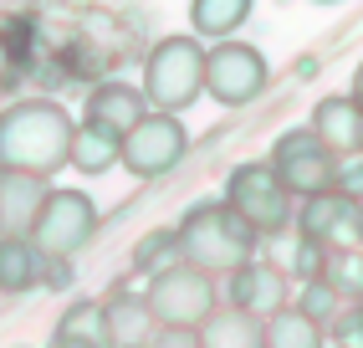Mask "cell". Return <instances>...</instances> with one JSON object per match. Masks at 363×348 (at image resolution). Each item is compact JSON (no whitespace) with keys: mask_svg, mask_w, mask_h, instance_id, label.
<instances>
[{"mask_svg":"<svg viewBox=\"0 0 363 348\" xmlns=\"http://www.w3.org/2000/svg\"><path fill=\"white\" fill-rule=\"evenodd\" d=\"M41 251L31 246V236L21 231H0V292H26L41 282Z\"/></svg>","mask_w":363,"mask_h":348,"instance_id":"obj_18","label":"cell"},{"mask_svg":"<svg viewBox=\"0 0 363 348\" xmlns=\"http://www.w3.org/2000/svg\"><path fill=\"white\" fill-rule=\"evenodd\" d=\"M333 190H343V195H353V200H363V164L337 159V180H333Z\"/></svg>","mask_w":363,"mask_h":348,"instance_id":"obj_28","label":"cell"},{"mask_svg":"<svg viewBox=\"0 0 363 348\" xmlns=\"http://www.w3.org/2000/svg\"><path fill=\"white\" fill-rule=\"evenodd\" d=\"M323 277L333 282V292L343 297V303H363V251H358V246H343V251H333Z\"/></svg>","mask_w":363,"mask_h":348,"instance_id":"obj_21","label":"cell"},{"mask_svg":"<svg viewBox=\"0 0 363 348\" xmlns=\"http://www.w3.org/2000/svg\"><path fill=\"white\" fill-rule=\"evenodd\" d=\"M72 113L52 97H26L0 113V169H21V174H41L52 180L57 169H67V148H72Z\"/></svg>","mask_w":363,"mask_h":348,"instance_id":"obj_1","label":"cell"},{"mask_svg":"<svg viewBox=\"0 0 363 348\" xmlns=\"http://www.w3.org/2000/svg\"><path fill=\"white\" fill-rule=\"evenodd\" d=\"M333 343H343V348H363V303H343L333 312Z\"/></svg>","mask_w":363,"mask_h":348,"instance_id":"obj_25","label":"cell"},{"mask_svg":"<svg viewBox=\"0 0 363 348\" xmlns=\"http://www.w3.org/2000/svg\"><path fill=\"white\" fill-rule=\"evenodd\" d=\"M205 92L220 108H246L266 92V57L246 41L220 36V46L205 52Z\"/></svg>","mask_w":363,"mask_h":348,"instance_id":"obj_8","label":"cell"},{"mask_svg":"<svg viewBox=\"0 0 363 348\" xmlns=\"http://www.w3.org/2000/svg\"><path fill=\"white\" fill-rule=\"evenodd\" d=\"M52 348H103V343H92V338H67V333H57V338H52Z\"/></svg>","mask_w":363,"mask_h":348,"instance_id":"obj_29","label":"cell"},{"mask_svg":"<svg viewBox=\"0 0 363 348\" xmlns=\"http://www.w3.org/2000/svg\"><path fill=\"white\" fill-rule=\"evenodd\" d=\"M225 205L246 220L256 236H281V231H292V215H297L292 190L277 180L272 164H240V169H230V180H225Z\"/></svg>","mask_w":363,"mask_h":348,"instance_id":"obj_5","label":"cell"},{"mask_svg":"<svg viewBox=\"0 0 363 348\" xmlns=\"http://www.w3.org/2000/svg\"><path fill=\"white\" fill-rule=\"evenodd\" d=\"M205 92V46L195 36H164L143 62V97L149 108L184 113Z\"/></svg>","mask_w":363,"mask_h":348,"instance_id":"obj_3","label":"cell"},{"mask_svg":"<svg viewBox=\"0 0 363 348\" xmlns=\"http://www.w3.org/2000/svg\"><path fill=\"white\" fill-rule=\"evenodd\" d=\"M261 333H266V348H323L328 343V328L312 322L302 308H277L272 317H261Z\"/></svg>","mask_w":363,"mask_h":348,"instance_id":"obj_19","label":"cell"},{"mask_svg":"<svg viewBox=\"0 0 363 348\" xmlns=\"http://www.w3.org/2000/svg\"><path fill=\"white\" fill-rule=\"evenodd\" d=\"M323 6H333V0H323Z\"/></svg>","mask_w":363,"mask_h":348,"instance_id":"obj_32","label":"cell"},{"mask_svg":"<svg viewBox=\"0 0 363 348\" xmlns=\"http://www.w3.org/2000/svg\"><path fill=\"white\" fill-rule=\"evenodd\" d=\"M67 164L82 169V174H108V169L118 164V134L103 129V123H92V118H82L77 129H72Z\"/></svg>","mask_w":363,"mask_h":348,"instance_id":"obj_17","label":"cell"},{"mask_svg":"<svg viewBox=\"0 0 363 348\" xmlns=\"http://www.w3.org/2000/svg\"><path fill=\"white\" fill-rule=\"evenodd\" d=\"M189 148V134L179 113H164V108H149L133 129L118 138V164H123L128 174H138V180H159V174H169Z\"/></svg>","mask_w":363,"mask_h":348,"instance_id":"obj_7","label":"cell"},{"mask_svg":"<svg viewBox=\"0 0 363 348\" xmlns=\"http://www.w3.org/2000/svg\"><path fill=\"white\" fill-rule=\"evenodd\" d=\"M169 261H179V241H174V231H149V236L133 246V271H143V277H154V271L169 266Z\"/></svg>","mask_w":363,"mask_h":348,"instance_id":"obj_23","label":"cell"},{"mask_svg":"<svg viewBox=\"0 0 363 348\" xmlns=\"http://www.w3.org/2000/svg\"><path fill=\"white\" fill-rule=\"evenodd\" d=\"M328 256H333L328 246H318V241L302 236V241H297V256H292V271H297L302 282H312V277H323V271H328Z\"/></svg>","mask_w":363,"mask_h":348,"instance_id":"obj_26","label":"cell"},{"mask_svg":"<svg viewBox=\"0 0 363 348\" xmlns=\"http://www.w3.org/2000/svg\"><path fill=\"white\" fill-rule=\"evenodd\" d=\"M103 317H108V348H138V343H149L154 338V312L143 297L123 292V287H113V297L103 303Z\"/></svg>","mask_w":363,"mask_h":348,"instance_id":"obj_14","label":"cell"},{"mask_svg":"<svg viewBox=\"0 0 363 348\" xmlns=\"http://www.w3.org/2000/svg\"><path fill=\"white\" fill-rule=\"evenodd\" d=\"M297 236L328 246V251H343V246H363V200L343 190H323V195H307L292 215Z\"/></svg>","mask_w":363,"mask_h":348,"instance_id":"obj_10","label":"cell"},{"mask_svg":"<svg viewBox=\"0 0 363 348\" xmlns=\"http://www.w3.org/2000/svg\"><path fill=\"white\" fill-rule=\"evenodd\" d=\"M307 129L318 134L337 159H358V154H363V108L353 103L348 92L323 97V103L312 108V123H307Z\"/></svg>","mask_w":363,"mask_h":348,"instance_id":"obj_12","label":"cell"},{"mask_svg":"<svg viewBox=\"0 0 363 348\" xmlns=\"http://www.w3.org/2000/svg\"><path fill=\"white\" fill-rule=\"evenodd\" d=\"M57 333L67 338H92V343H103L108 348V317H103V303L98 297H82V303H72L57 322Z\"/></svg>","mask_w":363,"mask_h":348,"instance_id":"obj_22","label":"cell"},{"mask_svg":"<svg viewBox=\"0 0 363 348\" xmlns=\"http://www.w3.org/2000/svg\"><path fill=\"white\" fill-rule=\"evenodd\" d=\"M149 348H200V333L195 328H154Z\"/></svg>","mask_w":363,"mask_h":348,"instance_id":"obj_27","label":"cell"},{"mask_svg":"<svg viewBox=\"0 0 363 348\" xmlns=\"http://www.w3.org/2000/svg\"><path fill=\"white\" fill-rule=\"evenodd\" d=\"M225 303L251 312V317H272L277 308H286V271L272 261H240L225 271Z\"/></svg>","mask_w":363,"mask_h":348,"instance_id":"obj_11","label":"cell"},{"mask_svg":"<svg viewBox=\"0 0 363 348\" xmlns=\"http://www.w3.org/2000/svg\"><path fill=\"white\" fill-rule=\"evenodd\" d=\"M143 113H149V97H143V87H128V82H103L87 97V118L103 123V129H113L118 138H123Z\"/></svg>","mask_w":363,"mask_h":348,"instance_id":"obj_15","label":"cell"},{"mask_svg":"<svg viewBox=\"0 0 363 348\" xmlns=\"http://www.w3.org/2000/svg\"><path fill=\"white\" fill-rule=\"evenodd\" d=\"M323 348H343V343H323Z\"/></svg>","mask_w":363,"mask_h":348,"instance_id":"obj_31","label":"cell"},{"mask_svg":"<svg viewBox=\"0 0 363 348\" xmlns=\"http://www.w3.org/2000/svg\"><path fill=\"white\" fill-rule=\"evenodd\" d=\"M348 97H353V103L363 108V62L353 67V82H348Z\"/></svg>","mask_w":363,"mask_h":348,"instance_id":"obj_30","label":"cell"},{"mask_svg":"<svg viewBox=\"0 0 363 348\" xmlns=\"http://www.w3.org/2000/svg\"><path fill=\"white\" fill-rule=\"evenodd\" d=\"M256 0H189V26H195V36H235L240 26H246Z\"/></svg>","mask_w":363,"mask_h":348,"instance_id":"obj_20","label":"cell"},{"mask_svg":"<svg viewBox=\"0 0 363 348\" xmlns=\"http://www.w3.org/2000/svg\"><path fill=\"white\" fill-rule=\"evenodd\" d=\"M138 348H149V343H138Z\"/></svg>","mask_w":363,"mask_h":348,"instance_id":"obj_33","label":"cell"},{"mask_svg":"<svg viewBox=\"0 0 363 348\" xmlns=\"http://www.w3.org/2000/svg\"><path fill=\"white\" fill-rule=\"evenodd\" d=\"M292 308H302L312 322H323V328H328L333 312L343 308V297L333 292V282H328V277H312V282H302V292H297V303H292Z\"/></svg>","mask_w":363,"mask_h":348,"instance_id":"obj_24","label":"cell"},{"mask_svg":"<svg viewBox=\"0 0 363 348\" xmlns=\"http://www.w3.org/2000/svg\"><path fill=\"white\" fill-rule=\"evenodd\" d=\"M98 231V205L82 190H46V200L31 220V246L41 251V261H72Z\"/></svg>","mask_w":363,"mask_h":348,"instance_id":"obj_6","label":"cell"},{"mask_svg":"<svg viewBox=\"0 0 363 348\" xmlns=\"http://www.w3.org/2000/svg\"><path fill=\"white\" fill-rule=\"evenodd\" d=\"M272 169L277 180L292 190V200H307V195H323L337 180V154L312 134V129H292L272 143Z\"/></svg>","mask_w":363,"mask_h":348,"instance_id":"obj_9","label":"cell"},{"mask_svg":"<svg viewBox=\"0 0 363 348\" xmlns=\"http://www.w3.org/2000/svg\"><path fill=\"white\" fill-rule=\"evenodd\" d=\"M174 241H179V261L210 271V277H225L230 266L256 256L261 236L225 200H200V205H189L184 220L174 226Z\"/></svg>","mask_w":363,"mask_h":348,"instance_id":"obj_2","label":"cell"},{"mask_svg":"<svg viewBox=\"0 0 363 348\" xmlns=\"http://www.w3.org/2000/svg\"><path fill=\"white\" fill-rule=\"evenodd\" d=\"M154 322L159 328H200V322L220 308V292H215V277L189 261H169L149 277V292H143Z\"/></svg>","mask_w":363,"mask_h":348,"instance_id":"obj_4","label":"cell"},{"mask_svg":"<svg viewBox=\"0 0 363 348\" xmlns=\"http://www.w3.org/2000/svg\"><path fill=\"white\" fill-rule=\"evenodd\" d=\"M46 200V180L41 174H21V169H0V231H31V220Z\"/></svg>","mask_w":363,"mask_h":348,"instance_id":"obj_13","label":"cell"},{"mask_svg":"<svg viewBox=\"0 0 363 348\" xmlns=\"http://www.w3.org/2000/svg\"><path fill=\"white\" fill-rule=\"evenodd\" d=\"M200 348H266V333H261V317L240 312V308H215L205 322H200Z\"/></svg>","mask_w":363,"mask_h":348,"instance_id":"obj_16","label":"cell"}]
</instances>
